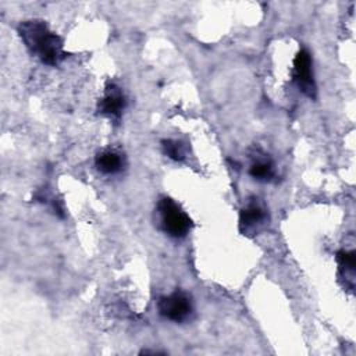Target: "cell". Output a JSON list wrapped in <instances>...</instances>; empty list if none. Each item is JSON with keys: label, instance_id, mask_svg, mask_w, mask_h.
Returning a JSON list of instances; mask_svg holds the SVG:
<instances>
[{"label": "cell", "instance_id": "cell-2", "mask_svg": "<svg viewBox=\"0 0 356 356\" xmlns=\"http://www.w3.org/2000/svg\"><path fill=\"white\" fill-rule=\"evenodd\" d=\"M163 229L172 238H184L191 231L192 222L188 214L171 199L161 197L157 203Z\"/></svg>", "mask_w": 356, "mask_h": 356}, {"label": "cell", "instance_id": "cell-1", "mask_svg": "<svg viewBox=\"0 0 356 356\" xmlns=\"http://www.w3.org/2000/svg\"><path fill=\"white\" fill-rule=\"evenodd\" d=\"M18 33L26 49L47 65H57L67 56L63 50V39L40 19L21 22Z\"/></svg>", "mask_w": 356, "mask_h": 356}, {"label": "cell", "instance_id": "cell-7", "mask_svg": "<svg viewBox=\"0 0 356 356\" xmlns=\"http://www.w3.org/2000/svg\"><path fill=\"white\" fill-rule=\"evenodd\" d=\"M95 163L100 172L113 175L124 168V156L114 149H104L97 153Z\"/></svg>", "mask_w": 356, "mask_h": 356}, {"label": "cell", "instance_id": "cell-8", "mask_svg": "<svg viewBox=\"0 0 356 356\" xmlns=\"http://www.w3.org/2000/svg\"><path fill=\"white\" fill-rule=\"evenodd\" d=\"M337 261L339 267V273L342 278L349 280L350 286L353 288V277H355V267H356V256L353 250L341 249L337 253Z\"/></svg>", "mask_w": 356, "mask_h": 356}, {"label": "cell", "instance_id": "cell-10", "mask_svg": "<svg viewBox=\"0 0 356 356\" xmlns=\"http://www.w3.org/2000/svg\"><path fill=\"white\" fill-rule=\"evenodd\" d=\"M163 145V152L165 156L175 161H182L186 156V149L185 145L181 140H174V139H165L161 142Z\"/></svg>", "mask_w": 356, "mask_h": 356}, {"label": "cell", "instance_id": "cell-4", "mask_svg": "<svg viewBox=\"0 0 356 356\" xmlns=\"http://www.w3.org/2000/svg\"><path fill=\"white\" fill-rule=\"evenodd\" d=\"M267 221V210L259 199L246 202L239 213V229L243 235L257 234Z\"/></svg>", "mask_w": 356, "mask_h": 356}, {"label": "cell", "instance_id": "cell-9", "mask_svg": "<svg viewBox=\"0 0 356 356\" xmlns=\"http://www.w3.org/2000/svg\"><path fill=\"white\" fill-rule=\"evenodd\" d=\"M249 174L257 181H271L274 177V165L268 157L257 159L252 163Z\"/></svg>", "mask_w": 356, "mask_h": 356}, {"label": "cell", "instance_id": "cell-3", "mask_svg": "<svg viewBox=\"0 0 356 356\" xmlns=\"http://www.w3.org/2000/svg\"><path fill=\"white\" fill-rule=\"evenodd\" d=\"M157 309L160 316L167 320L182 323L189 318L193 312V305L191 296L185 292L175 291L167 296H161L157 300Z\"/></svg>", "mask_w": 356, "mask_h": 356}, {"label": "cell", "instance_id": "cell-5", "mask_svg": "<svg viewBox=\"0 0 356 356\" xmlns=\"http://www.w3.org/2000/svg\"><path fill=\"white\" fill-rule=\"evenodd\" d=\"M293 81L306 96H316V85L312 72V58L310 53L305 49H302L293 60Z\"/></svg>", "mask_w": 356, "mask_h": 356}, {"label": "cell", "instance_id": "cell-6", "mask_svg": "<svg viewBox=\"0 0 356 356\" xmlns=\"http://www.w3.org/2000/svg\"><path fill=\"white\" fill-rule=\"evenodd\" d=\"M127 106V99L120 86L115 83H108L104 90V96L99 100L97 108L103 115L120 118Z\"/></svg>", "mask_w": 356, "mask_h": 356}]
</instances>
